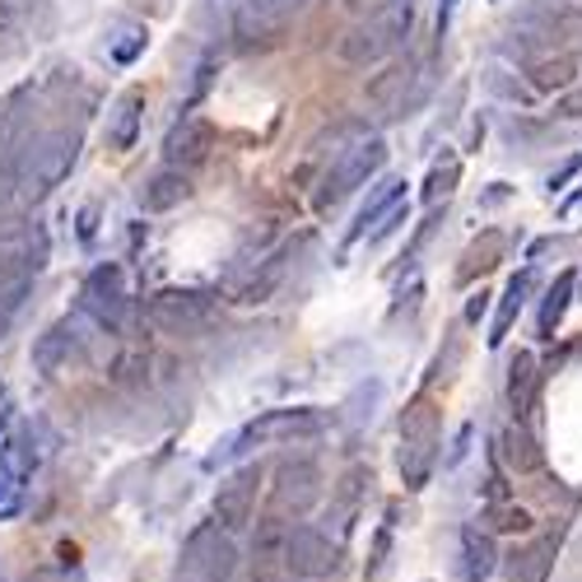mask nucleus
Masks as SVG:
<instances>
[{
  "mask_svg": "<svg viewBox=\"0 0 582 582\" xmlns=\"http://www.w3.org/2000/svg\"><path fill=\"white\" fill-rule=\"evenodd\" d=\"M424 98V71L414 61H391V66L368 85V103L378 108L382 121L410 117V108Z\"/></svg>",
  "mask_w": 582,
  "mask_h": 582,
  "instance_id": "nucleus-12",
  "label": "nucleus"
},
{
  "mask_svg": "<svg viewBox=\"0 0 582 582\" xmlns=\"http://www.w3.org/2000/svg\"><path fill=\"white\" fill-rule=\"evenodd\" d=\"M387 163V144L382 136H368V140H355L349 150H341L336 159H331V169L317 186V211H331V205H341L349 192H359V186H368L373 177L382 173Z\"/></svg>",
  "mask_w": 582,
  "mask_h": 582,
  "instance_id": "nucleus-5",
  "label": "nucleus"
},
{
  "mask_svg": "<svg viewBox=\"0 0 582 582\" xmlns=\"http://www.w3.org/2000/svg\"><path fill=\"white\" fill-rule=\"evenodd\" d=\"M79 144H85V131L79 127H47L29 136L24 144V159H19V186H14V201L33 211L43 205L61 182L71 177V169L79 163Z\"/></svg>",
  "mask_w": 582,
  "mask_h": 582,
  "instance_id": "nucleus-1",
  "label": "nucleus"
},
{
  "mask_svg": "<svg viewBox=\"0 0 582 582\" xmlns=\"http://www.w3.org/2000/svg\"><path fill=\"white\" fill-rule=\"evenodd\" d=\"M485 522H489L494 531H508V536H522V531H531V513H527V508H517V504H489V513H485Z\"/></svg>",
  "mask_w": 582,
  "mask_h": 582,
  "instance_id": "nucleus-32",
  "label": "nucleus"
},
{
  "mask_svg": "<svg viewBox=\"0 0 582 582\" xmlns=\"http://www.w3.org/2000/svg\"><path fill=\"white\" fill-rule=\"evenodd\" d=\"M326 429V414L317 406H280V410H261L252 424H242L238 433H228V439H219L211 452H205V471H224L242 462L247 452H257L266 443H294V439H317V433Z\"/></svg>",
  "mask_w": 582,
  "mask_h": 582,
  "instance_id": "nucleus-2",
  "label": "nucleus"
},
{
  "mask_svg": "<svg viewBox=\"0 0 582 582\" xmlns=\"http://www.w3.org/2000/svg\"><path fill=\"white\" fill-rule=\"evenodd\" d=\"M573 215H582V192H573L569 201H559V219H573Z\"/></svg>",
  "mask_w": 582,
  "mask_h": 582,
  "instance_id": "nucleus-43",
  "label": "nucleus"
},
{
  "mask_svg": "<svg viewBox=\"0 0 582 582\" xmlns=\"http://www.w3.org/2000/svg\"><path fill=\"white\" fill-rule=\"evenodd\" d=\"M308 0H242L238 14H234V33L242 47H270L280 43V33L289 29V19H294Z\"/></svg>",
  "mask_w": 582,
  "mask_h": 582,
  "instance_id": "nucleus-13",
  "label": "nucleus"
},
{
  "mask_svg": "<svg viewBox=\"0 0 582 582\" xmlns=\"http://www.w3.org/2000/svg\"><path fill=\"white\" fill-rule=\"evenodd\" d=\"M498 201H508V186L504 182H494V192L485 196V205H498Z\"/></svg>",
  "mask_w": 582,
  "mask_h": 582,
  "instance_id": "nucleus-46",
  "label": "nucleus"
},
{
  "mask_svg": "<svg viewBox=\"0 0 582 582\" xmlns=\"http://www.w3.org/2000/svg\"><path fill=\"white\" fill-rule=\"evenodd\" d=\"M215 150V127L205 117H177L169 136H163V159L173 163V169H196V163H205Z\"/></svg>",
  "mask_w": 582,
  "mask_h": 582,
  "instance_id": "nucleus-15",
  "label": "nucleus"
},
{
  "mask_svg": "<svg viewBox=\"0 0 582 582\" xmlns=\"http://www.w3.org/2000/svg\"><path fill=\"white\" fill-rule=\"evenodd\" d=\"M182 578L192 582H234L238 578V546L234 531L219 522H201L182 540Z\"/></svg>",
  "mask_w": 582,
  "mask_h": 582,
  "instance_id": "nucleus-6",
  "label": "nucleus"
},
{
  "mask_svg": "<svg viewBox=\"0 0 582 582\" xmlns=\"http://www.w3.org/2000/svg\"><path fill=\"white\" fill-rule=\"evenodd\" d=\"M257 494H261V466H242L215 489V522L224 531H247L257 517Z\"/></svg>",
  "mask_w": 582,
  "mask_h": 582,
  "instance_id": "nucleus-14",
  "label": "nucleus"
},
{
  "mask_svg": "<svg viewBox=\"0 0 582 582\" xmlns=\"http://www.w3.org/2000/svg\"><path fill=\"white\" fill-rule=\"evenodd\" d=\"M186 196H192V177H186V169H173V163H169V169H159V173H150L140 182V192H136L144 215H169Z\"/></svg>",
  "mask_w": 582,
  "mask_h": 582,
  "instance_id": "nucleus-17",
  "label": "nucleus"
},
{
  "mask_svg": "<svg viewBox=\"0 0 582 582\" xmlns=\"http://www.w3.org/2000/svg\"><path fill=\"white\" fill-rule=\"evenodd\" d=\"M397 466H401V485L410 494H420L429 485L433 466H439V406H433L429 391H420L406 414H401V452H397Z\"/></svg>",
  "mask_w": 582,
  "mask_h": 582,
  "instance_id": "nucleus-3",
  "label": "nucleus"
},
{
  "mask_svg": "<svg viewBox=\"0 0 582 582\" xmlns=\"http://www.w3.org/2000/svg\"><path fill=\"white\" fill-rule=\"evenodd\" d=\"M536 391H540V368L531 349H517L513 364H508V406H513V420L527 424L531 410H536Z\"/></svg>",
  "mask_w": 582,
  "mask_h": 582,
  "instance_id": "nucleus-20",
  "label": "nucleus"
},
{
  "mask_svg": "<svg viewBox=\"0 0 582 582\" xmlns=\"http://www.w3.org/2000/svg\"><path fill=\"white\" fill-rule=\"evenodd\" d=\"M33 424H19V433H6L0 439V471L6 475H19V481H29V475L37 471V456L43 452H33Z\"/></svg>",
  "mask_w": 582,
  "mask_h": 582,
  "instance_id": "nucleus-27",
  "label": "nucleus"
},
{
  "mask_svg": "<svg viewBox=\"0 0 582 582\" xmlns=\"http://www.w3.org/2000/svg\"><path fill=\"white\" fill-rule=\"evenodd\" d=\"M10 424V397H6V382H0V429Z\"/></svg>",
  "mask_w": 582,
  "mask_h": 582,
  "instance_id": "nucleus-45",
  "label": "nucleus"
},
{
  "mask_svg": "<svg viewBox=\"0 0 582 582\" xmlns=\"http://www.w3.org/2000/svg\"><path fill=\"white\" fill-rule=\"evenodd\" d=\"M29 289H33V280L0 284V331H10V322L19 317V308H24V299H29Z\"/></svg>",
  "mask_w": 582,
  "mask_h": 582,
  "instance_id": "nucleus-33",
  "label": "nucleus"
},
{
  "mask_svg": "<svg viewBox=\"0 0 582 582\" xmlns=\"http://www.w3.org/2000/svg\"><path fill=\"white\" fill-rule=\"evenodd\" d=\"M462 582H489L498 569V546L485 527H462Z\"/></svg>",
  "mask_w": 582,
  "mask_h": 582,
  "instance_id": "nucleus-22",
  "label": "nucleus"
},
{
  "mask_svg": "<svg viewBox=\"0 0 582 582\" xmlns=\"http://www.w3.org/2000/svg\"><path fill=\"white\" fill-rule=\"evenodd\" d=\"M19 508H24V481H19V475H6V471H0V522L19 517Z\"/></svg>",
  "mask_w": 582,
  "mask_h": 582,
  "instance_id": "nucleus-34",
  "label": "nucleus"
},
{
  "mask_svg": "<svg viewBox=\"0 0 582 582\" xmlns=\"http://www.w3.org/2000/svg\"><path fill=\"white\" fill-rule=\"evenodd\" d=\"M144 47H150V33H144V24H121L108 37V56L117 61V66H131V61H140Z\"/></svg>",
  "mask_w": 582,
  "mask_h": 582,
  "instance_id": "nucleus-31",
  "label": "nucleus"
},
{
  "mask_svg": "<svg viewBox=\"0 0 582 582\" xmlns=\"http://www.w3.org/2000/svg\"><path fill=\"white\" fill-rule=\"evenodd\" d=\"M456 182H462V159L456 154H443L439 163L429 169V177H424V192H420V201L429 205V211H439V205L456 192Z\"/></svg>",
  "mask_w": 582,
  "mask_h": 582,
  "instance_id": "nucleus-29",
  "label": "nucleus"
},
{
  "mask_svg": "<svg viewBox=\"0 0 582 582\" xmlns=\"http://www.w3.org/2000/svg\"><path fill=\"white\" fill-rule=\"evenodd\" d=\"M177 582H192V578H177Z\"/></svg>",
  "mask_w": 582,
  "mask_h": 582,
  "instance_id": "nucleus-47",
  "label": "nucleus"
},
{
  "mask_svg": "<svg viewBox=\"0 0 582 582\" xmlns=\"http://www.w3.org/2000/svg\"><path fill=\"white\" fill-rule=\"evenodd\" d=\"M387 550H391V527L382 522V531L373 536V559H368V578H382V569H387Z\"/></svg>",
  "mask_w": 582,
  "mask_h": 582,
  "instance_id": "nucleus-36",
  "label": "nucleus"
},
{
  "mask_svg": "<svg viewBox=\"0 0 582 582\" xmlns=\"http://www.w3.org/2000/svg\"><path fill=\"white\" fill-rule=\"evenodd\" d=\"M406 201V177H382L378 186L368 192V201L359 205V215H355V224H349V242H364L373 228H378L397 205Z\"/></svg>",
  "mask_w": 582,
  "mask_h": 582,
  "instance_id": "nucleus-19",
  "label": "nucleus"
},
{
  "mask_svg": "<svg viewBox=\"0 0 582 582\" xmlns=\"http://www.w3.org/2000/svg\"><path fill=\"white\" fill-rule=\"evenodd\" d=\"M485 313H489V294L481 289V294H471V299H466V326H481Z\"/></svg>",
  "mask_w": 582,
  "mask_h": 582,
  "instance_id": "nucleus-39",
  "label": "nucleus"
},
{
  "mask_svg": "<svg viewBox=\"0 0 582 582\" xmlns=\"http://www.w3.org/2000/svg\"><path fill=\"white\" fill-rule=\"evenodd\" d=\"M79 345H85V341H79L75 322H71V317L56 322V326H47L43 336H37V345H33V368L43 373V378H56V373L79 355Z\"/></svg>",
  "mask_w": 582,
  "mask_h": 582,
  "instance_id": "nucleus-18",
  "label": "nucleus"
},
{
  "mask_svg": "<svg viewBox=\"0 0 582 582\" xmlns=\"http://www.w3.org/2000/svg\"><path fill=\"white\" fill-rule=\"evenodd\" d=\"M452 14H456V0H439V47H443L448 29H452Z\"/></svg>",
  "mask_w": 582,
  "mask_h": 582,
  "instance_id": "nucleus-42",
  "label": "nucleus"
},
{
  "mask_svg": "<svg viewBox=\"0 0 582 582\" xmlns=\"http://www.w3.org/2000/svg\"><path fill=\"white\" fill-rule=\"evenodd\" d=\"M79 308L103 326V331H127L131 317V294H127V270L117 261L94 266L85 284H79Z\"/></svg>",
  "mask_w": 582,
  "mask_h": 582,
  "instance_id": "nucleus-8",
  "label": "nucleus"
},
{
  "mask_svg": "<svg viewBox=\"0 0 582 582\" xmlns=\"http://www.w3.org/2000/svg\"><path fill=\"white\" fill-rule=\"evenodd\" d=\"M410 29H414V0H391V6L364 14L359 24L341 37V56L349 66H373V61L406 47Z\"/></svg>",
  "mask_w": 582,
  "mask_h": 582,
  "instance_id": "nucleus-4",
  "label": "nucleus"
},
{
  "mask_svg": "<svg viewBox=\"0 0 582 582\" xmlns=\"http://www.w3.org/2000/svg\"><path fill=\"white\" fill-rule=\"evenodd\" d=\"M498 462H504L513 475H531V471L546 466V452H540V443L531 439L527 424H508L498 433Z\"/></svg>",
  "mask_w": 582,
  "mask_h": 582,
  "instance_id": "nucleus-23",
  "label": "nucleus"
},
{
  "mask_svg": "<svg viewBox=\"0 0 582 582\" xmlns=\"http://www.w3.org/2000/svg\"><path fill=\"white\" fill-rule=\"evenodd\" d=\"M43 266H47L43 224H6V228H0V284L33 280Z\"/></svg>",
  "mask_w": 582,
  "mask_h": 582,
  "instance_id": "nucleus-11",
  "label": "nucleus"
},
{
  "mask_svg": "<svg viewBox=\"0 0 582 582\" xmlns=\"http://www.w3.org/2000/svg\"><path fill=\"white\" fill-rule=\"evenodd\" d=\"M554 554H559L554 536H536V540H527V546H517L508 554V582H550Z\"/></svg>",
  "mask_w": 582,
  "mask_h": 582,
  "instance_id": "nucleus-21",
  "label": "nucleus"
},
{
  "mask_svg": "<svg viewBox=\"0 0 582 582\" xmlns=\"http://www.w3.org/2000/svg\"><path fill=\"white\" fill-rule=\"evenodd\" d=\"M471 439H475V424H462L452 433V448H448V456H443V471H456L466 462V452H471Z\"/></svg>",
  "mask_w": 582,
  "mask_h": 582,
  "instance_id": "nucleus-35",
  "label": "nucleus"
},
{
  "mask_svg": "<svg viewBox=\"0 0 582 582\" xmlns=\"http://www.w3.org/2000/svg\"><path fill=\"white\" fill-rule=\"evenodd\" d=\"M140 108H144V94L140 89H127L112 112V127H108V144L112 150H131L136 136H140Z\"/></svg>",
  "mask_w": 582,
  "mask_h": 582,
  "instance_id": "nucleus-28",
  "label": "nucleus"
},
{
  "mask_svg": "<svg viewBox=\"0 0 582 582\" xmlns=\"http://www.w3.org/2000/svg\"><path fill=\"white\" fill-rule=\"evenodd\" d=\"M578 169H582V159H569V163H564V169H559V173L550 177V192H564V186H569V177H573Z\"/></svg>",
  "mask_w": 582,
  "mask_h": 582,
  "instance_id": "nucleus-41",
  "label": "nucleus"
},
{
  "mask_svg": "<svg viewBox=\"0 0 582 582\" xmlns=\"http://www.w3.org/2000/svg\"><path fill=\"white\" fill-rule=\"evenodd\" d=\"M531 289H536V266H522V270H517V276L504 284V294H498V308H494V322H489V336H485L489 349H498V345L513 336V326H517V317H522Z\"/></svg>",
  "mask_w": 582,
  "mask_h": 582,
  "instance_id": "nucleus-16",
  "label": "nucleus"
},
{
  "mask_svg": "<svg viewBox=\"0 0 582 582\" xmlns=\"http://www.w3.org/2000/svg\"><path fill=\"white\" fill-rule=\"evenodd\" d=\"M406 219H410V205L401 201L397 211H391V215H387V219H382V224H378V228H373V234H368V247H378L382 238H391V234H397V228H401Z\"/></svg>",
  "mask_w": 582,
  "mask_h": 582,
  "instance_id": "nucleus-37",
  "label": "nucleus"
},
{
  "mask_svg": "<svg viewBox=\"0 0 582 582\" xmlns=\"http://www.w3.org/2000/svg\"><path fill=\"white\" fill-rule=\"evenodd\" d=\"M573 294H578V276L573 270H559L554 284L546 289V299H540V313H536V336L540 341H554V331H559V322H564Z\"/></svg>",
  "mask_w": 582,
  "mask_h": 582,
  "instance_id": "nucleus-26",
  "label": "nucleus"
},
{
  "mask_svg": "<svg viewBox=\"0 0 582 582\" xmlns=\"http://www.w3.org/2000/svg\"><path fill=\"white\" fill-rule=\"evenodd\" d=\"M322 498V471L313 462H280L276 471V485H270V522H280V517H308L317 508Z\"/></svg>",
  "mask_w": 582,
  "mask_h": 582,
  "instance_id": "nucleus-9",
  "label": "nucleus"
},
{
  "mask_svg": "<svg viewBox=\"0 0 582 582\" xmlns=\"http://www.w3.org/2000/svg\"><path fill=\"white\" fill-rule=\"evenodd\" d=\"M211 75H215V61H211V56H205V61H201V66H196V79H192V98H186V108H192V103H201V94H205V89H211Z\"/></svg>",
  "mask_w": 582,
  "mask_h": 582,
  "instance_id": "nucleus-38",
  "label": "nucleus"
},
{
  "mask_svg": "<svg viewBox=\"0 0 582 582\" xmlns=\"http://www.w3.org/2000/svg\"><path fill=\"white\" fill-rule=\"evenodd\" d=\"M364 485H373V471H364V466H355V471H345V475H341V485H336V504H331V513H326V522H336V540H345L349 527H355L359 504H364Z\"/></svg>",
  "mask_w": 582,
  "mask_h": 582,
  "instance_id": "nucleus-24",
  "label": "nucleus"
},
{
  "mask_svg": "<svg viewBox=\"0 0 582 582\" xmlns=\"http://www.w3.org/2000/svg\"><path fill=\"white\" fill-rule=\"evenodd\" d=\"M378 406H382V382H378V378L359 382L355 391H349V401H345V424H349V429L373 424V414H378Z\"/></svg>",
  "mask_w": 582,
  "mask_h": 582,
  "instance_id": "nucleus-30",
  "label": "nucleus"
},
{
  "mask_svg": "<svg viewBox=\"0 0 582 582\" xmlns=\"http://www.w3.org/2000/svg\"><path fill=\"white\" fill-rule=\"evenodd\" d=\"M280 564L284 573L294 578H308V582H322L341 569V540L322 531V527H308V522H294L284 527V540H280Z\"/></svg>",
  "mask_w": 582,
  "mask_h": 582,
  "instance_id": "nucleus-7",
  "label": "nucleus"
},
{
  "mask_svg": "<svg viewBox=\"0 0 582 582\" xmlns=\"http://www.w3.org/2000/svg\"><path fill=\"white\" fill-rule=\"evenodd\" d=\"M215 313V299L205 294V289H159L150 299V322L159 331H169V336H192L211 322Z\"/></svg>",
  "mask_w": 582,
  "mask_h": 582,
  "instance_id": "nucleus-10",
  "label": "nucleus"
},
{
  "mask_svg": "<svg viewBox=\"0 0 582 582\" xmlns=\"http://www.w3.org/2000/svg\"><path fill=\"white\" fill-rule=\"evenodd\" d=\"M355 14H373V10H382V6H391V0H345Z\"/></svg>",
  "mask_w": 582,
  "mask_h": 582,
  "instance_id": "nucleus-44",
  "label": "nucleus"
},
{
  "mask_svg": "<svg viewBox=\"0 0 582 582\" xmlns=\"http://www.w3.org/2000/svg\"><path fill=\"white\" fill-rule=\"evenodd\" d=\"M94 228H98V211H94V205H85V211H79V242H94Z\"/></svg>",
  "mask_w": 582,
  "mask_h": 582,
  "instance_id": "nucleus-40",
  "label": "nucleus"
},
{
  "mask_svg": "<svg viewBox=\"0 0 582 582\" xmlns=\"http://www.w3.org/2000/svg\"><path fill=\"white\" fill-rule=\"evenodd\" d=\"M504 252H508V234H498V228H485V234L466 247L462 266H456V280H462V284L485 280L489 270H494L498 261H504Z\"/></svg>",
  "mask_w": 582,
  "mask_h": 582,
  "instance_id": "nucleus-25",
  "label": "nucleus"
}]
</instances>
